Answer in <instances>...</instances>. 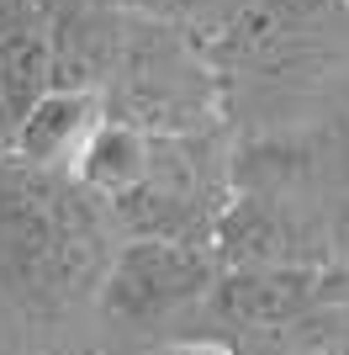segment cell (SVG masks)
I'll return each mask as SVG.
<instances>
[{"label":"cell","mask_w":349,"mask_h":355,"mask_svg":"<svg viewBox=\"0 0 349 355\" xmlns=\"http://www.w3.org/2000/svg\"><path fill=\"white\" fill-rule=\"evenodd\" d=\"M101 270V223L85 196L64 180H16L0 191V276L16 282L21 297H64L85 292Z\"/></svg>","instance_id":"cell-1"},{"label":"cell","mask_w":349,"mask_h":355,"mask_svg":"<svg viewBox=\"0 0 349 355\" xmlns=\"http://www.w3.org/2000/svg\"><path fill=\"white\" fill-rule=\"evenodd\" d=\"M212 286L202 250L180 239H132L101 276V313L111 324H154Z\"/></svg>","instance_id":"cell-2"},{"label":"cell","mask_w":349,"mask_h":355,"mask_svg":"<svg viewBox=\"0 0 349 355\" xmlns=\"http://www.w3.org/2000/svg\"><path fill=\"white\" fill-rule=\"evenodd\" d=\"M334 276L307 266H244L217 282V313H228L233 324H291L307 308H318L334 297Z\"/></svg>","instance_id":"cell-3"},{"label":"cell","mask_w":349,"mask_h":355,"mask_svg":"<svg viewBox=\"0 0 349 355\" xmlns=\"http://www.w3.org/2000/svg\"><path fill=\"white\" fill-rule=\"evenodd\" d=\"M90 133H96V101L53 90L16 122V154L27 164H58L69 154H80Z\"/></svg>","instance_id":"cell-4"},{"label":"cell","mask_w":349,"mask_h":355,"mask_svg":"<svg viewBox=\"0 0 349 355\" xmlns=\"http://www.w3.org/2000/svg\"><path fill=\"white\" fill-rule=\"evenodd\" d=\"M74 159H80V180H85L90 191H106V196L138 191V186H143V175H148L143 138L127 133V128H96Z\"/></svg>","instance_id":"cell-5"},{"label":"cell","mask_w":349,"mask_h":355,"mask_svg":"<svg viewBox=\"0 0 349 355\" xmlns=\"http://www.w3.org/2000/svg\"><path fill=\"white\" fill-rule=\"evenodd\" d=\"M164 355H233V350H222V345H202V340H190V345H174V350H164Z\"/></svg>","instance_id":"cell-6"},{"label":"cell","mask_w":349,"mask_h":355,"mask_svg":"<svg viewBox=\"0 0 349 355\" xmlns=\"http://www.w3.org/2000/svg\"><path fill=\"white\" fill-rule=\"evenodd\" d=\"M11 122H16V117H11V106H6V96H0V144L11 138Z\"/></svg>","instance_id":"cell-7"}]
</instances>
